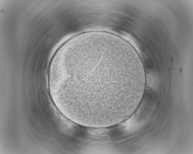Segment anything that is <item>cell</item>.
I'll list each match as a JSON object with an SVG mask.
<instances>
[{
  "label": "cell",
  "instance_id": "obj_1",
  "mask_svg": "<svg viewBox=\"0 0 193 154\" xmlns=\"http://www.w3.org/2000/svg\"><path fill=\"white\" fill-rule=\"evenodd\" d=\"M146 79L132 49L102 36L82 38L58 57L49 75L56 105L78 124L102 128L133 112Z\"/></svg>",
  "mask_w": 193,
  "mask_h": 154
}]
</instances>
